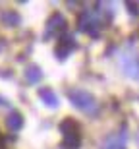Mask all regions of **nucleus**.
<instances>
[{
	"label": "nucleus",
	"mask_w": 139,
	"mask_h": 149,
	"mask_svg": "<svg viewBox=\"0 0 139 149\" xmlns=\"http://www.w3.org/2000/svg\"><path fill=\"white\" fill-rule=\"evenodd\" d=\"M112 17V10L106 8H87L81 12L77 19V29L81 33H87L89 37H99L100 31L108 25Z\"/></svg>",
	"instance_id": "nucleus-1"
},
{
	"label": "nucleus",
	"mask_w": 139,
	"mask_h": 149,
	"mask_svg": "<svg viewBox=\"0 0 139 149\" xmlns=\"http://www.w3.org/2000/svg\"><path fill=\"white\" fill-rule=\"evenodd\" d=\"M62 149H79L81 147V124L75 118L68 116L60 122Z\"/></svg>",
	"instance_id": "nucleus-2"
},
{
	"label": "nucleus",
	"mask_w": 139,
	"mask_h": 149,
	"mask_svg": "<svg viewBox=\"0 0 139 149\" xmlns=\"http://www.w3.org/2000/svg\"><path fill=\"white\" fill-rule=\"evenodd\" d=\"M118 60H120V68L126 76L131 77V79H139V50L135 49L133 41H129L120 50Z\"/></svg>",
	"instance_id": "nucleus-3"
},
{
	"label": "nucleus",
	"mask_w": 139,
	"mask_h": 149,
	"mask_svg": "<svg viewBox=\"0 0 139 149\" xmlns=\"http://www.w3.org/2000/svg\"><path fill=\"white\" fill-rule=\"evenodd\" d=\"M66 95H68V99H70V103L75 109H79L81 112H85V114H95V112L99 111V103L95 99V95H91L85 89L72 87L66 91Z\"/></svg>",
	"instance_id": "nucleus-4"
},
{
	"label": "nucleus",
	"mask_w": 139,
	"mask_h": 149,
	"mask_svg": "<svg viewBox=\"0 0 139 149\" xmlns=\"http://www.w3.org/2000/svg\"><path fill=\"white\" fill-rule=\"evenodd\" d=\"M68 23H66V17L62 14H52L46 22V29H45V39H50V37H62L64 31H66Z\"/></svg>",
	"instance_id": "nucleus-5"
},
{
	"label": "nucleus",
	"mask_w": 139,
	"mask_h": 149,
	"mask_svg": "<svg viewBox=\"0 0 139 149\" xmlns=\"http://www.w3.org/2000/svg\"><path fill=\"white\" fill-rule=\"evenodd\" d=\"M126 143H128V128L122 126L120 130L106 136L100 149H126Z\"/></svg>",
	"instance_id": "nucleus-6"
},
{
	"label": "nucleus",
	"mask_w": 139,
	"mask_h": 149,
	"mask_svg": "<svg viewBox=\"0 0 139 149\" xmlns=\"http://www.w3.org/2000/svg\"><path fill=\"white\" fill-rule=\"evenodd\" d=\"M75 49H77V41H75L72 35H62L58 45L54 47V54H56L58 60H66Z\"/></svg>",
	"instance_id": "nucleus-7"
},
{
	"label": "nucleus",
	"mask_w": 139,
	"mask_h": 149,
	"mask_svg": "<svg viewBox=\"0 0 139 149\" xmlns=\"http://www.w3.org/2000/svg\"><path fill=\"white\" fill-rule=\"evenodd\" d=\"M39 97H41V101H43L46 107H50V109H56V107L60 105V103H58V97H56V93H54L50 87L39 89Z\"/></svg>",
	"instance_id": "nucleus-8"
},
{
	"label": "nucleus",
	"mask_w": 139,
	"mask_h": 149,
	"mask_svg": "<svg viewBox=\"0 0 139 149\" xmlns=\"http://www.w3.org/2000/svg\"><path fill=\"white\" fill-rule=\"evenodd\" d=\"M41 79H43V72H41L39 66L31 64V66L25 68V81H27L29 85H35V83H39Z\"/></svg>",
	"instance_id": "nucleus-9"
},
{
	"label": "nucleus",
	"mask_w": 139,
	"mask_h": 149,
	"mask_svg": "<svg viewBox=\"0 0 139 149\" xmlns=\"http://www.w3.org/2000/svg\"><path fill=\"white\" fill-rule=\"evenodd\" d=\"M6 126L10 128L12 132L21 130V126H23V116L19 114V112H10V116L6 118Z\"/></svg>",
	"instance_id": "nucleus-10"
},
{
	"label": "nucleus",
	"mask_w": 139,
	"mask_h": 149,
	"mask_svg": "<svg viewBox=\"0 0 139 149\" xmlns=\"http://www.w3.org/2000/svg\"><path fill=\"white\" fill-rule=\"evenodd\" d=\"M0 19H2V22L6 23V25H17V23H19V16H17L16 12H4V14H2V16H0Z\"/></svg>",
	"instance_id": "nucleus-11"
},
{
	"label": "nucleus",
	"mask_w": 139,
	"mask_h": 149,
	"mask_svg": "<svg viewBox=\"0 0 139 149\" xmlns=\"http://www.w3.org/2000/svg\"><path fill=\"white\" fill-rule=\"evenodd\" d=\"M126 6H128L129 14H133V16H137V14H139V4H135V2H126Z\"/></svg>",
	"instance_id": "nucleus-12"
},
{
	"label": "nucleus",
	"mask_w": 139,
	"mask_h": 149,
	"mask_svg": "<svg viewBox=\"0 0 139 149\" xmlns=\"http://www.w3.org/2000/svg\"><path fill=\"white\" fill-rule=\"evenodd\" d=\"M0 141H2V138H0Z\"/></svg>",
	"instance_id": "nucleus-13"
}]
</instances>
